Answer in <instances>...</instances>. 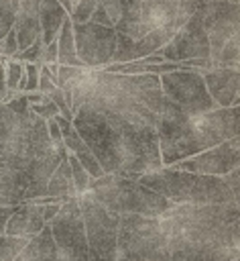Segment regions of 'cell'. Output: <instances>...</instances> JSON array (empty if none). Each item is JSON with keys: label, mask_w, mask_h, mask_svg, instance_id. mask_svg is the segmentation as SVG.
I'll return each mask as SVG.
<instances>
[{"label": "cell", "mask_w": 240, "mask_h": 261, "mask_svg": "<svg viewBox=\"0 0 240 261\" xmlns=\"http://www.w3.org/2000/svg\"><path fill=\"white\" fill-rule=\"evenodd\" d=\"M104 175L138 179L163 167L157 124L100 104L85 102L71 120Z\"/></svg>", "instance_id": "1"}, {"label": "cell", "mask_w": 240, "mask_h": 261, "mask_svg": "<svg viewBox=\"0 0 240 261\" xmlns=\"http://www.w3.org/2000/svg\"><path fill=\"white\" fill-rule=\"evenodd\" d=\"M167 249L183 261H238V202L171 206L159 216Z\"/></svg>", "instance_id": "2"}, {"label": "cell", "mask_w": 240, "mask_h": 261, "mask_svg": "<svg viewBox=\"0 0 240 261\" xmlns=\"http://www.w3.org/2000/svg\"><path fill=\"white\" fill-rule=\"evenodd\" d=\"M240 108H216L197 116H187L165 100L157 122V139L163 167L203 153L228 139L238 137Z\"/></svg>", "instance_id": "3"}, {"label": "cell", "mask_w": 240, "mask_h": 261, "mask_svg": "<svg viewBox=\"0 0 240 261\" xmlns=\"http://www.w3.org/2000/svg\"><path fill=\"white\" fill-rule=\"evenodd\" d=\"M65 157L67 151L51 143L47 122L31 110L18 116V124L10 139L0 143V163L26 181V202L45 196L51 173Z\"/></svg>", "instance_id": "4"}, {"label": "cell", "mask_w": 240, "mask_h": 261, "mask_svg": "<svg viewBox=\"0 0 240 261\" xmlns=\"http://www.w3.org/2000/svg\"><path fill=\"white\" fill-rule=\"evenodd\" d=\"M138 181L163 196L173 206L189 204V206H207V204H228L240 202L222 177L214 175H197L189 171H177L171 167H161L157 171L144 173Z\"/></svg>", "instance_id": "5"}, {"label": "cell", "mask_w": 240, "mask_h": 261, "mask_svg": "<svg viewBox=\"0 0 240 261\" xmlns=\"http://www.w3.org/2000/svg\"><path fill=\"white\" fill-rule=\"evenodd\" d=\"M89 194L100 206L118 216L136 214L159 218L173 206L163 196L144 188L138 179H128L120 175H102L98 179H92Z\"/></svg>", "instance_id": "6"}, {"label": "cell", "mask_w": 240, "mask_h": 261, "mask_svg": "<svg viewBox=\"0 0 240 261\" xmlns=\"http://www.w3.org/2000/svg\"><path fill=\"white\" fill-rule=\"evenodd\" d=\"M79 212L83 218L87 261H116L118 257V214L100 206L89 192L77 196Z\"/></svg>", "instance_id": "7"}, {"label": "cell", "mask_w": 240, "mask_h": 261, "mask_svg": "<svg viewBox=\"0 0 240 261\" xmlns=\"http://www.w3.org/2000/svg\"><path fill=\"white\" fill-rule=\"evenodd\" d=\"M177 29H181L179 0H136L134 8L114 24V31L128 39H142L157 31H169L175 35Z\"/></svg>", "instance_id": "8"}, {"label": "cell", "mask_w": 240, "mask_h": 261, "mask_svg": "<svg viewBox=\"0 0 240 261\" xmlns=\"http://www.w3.org/2000/svg\"><path fill=\"white\" fill-rule=\"evenodd\" d=\"M161 92L167 102L175 104L187 116H197L216 110V102L209 98L203 77L195 69H177L159 75Z\"/></svg>", "instance_id": "9"}, {"label": "cell", "mask_w": 240, "mask_h": 261, "mask_svg": "<svg viewBox=\"0 0 240 261\" xmlns=\"http://www.w3.org/2000/svg\"><path fill=\"white\" fill-rule=\"evenodd\" d=\"M57 261H87V241L77 198L61 204L57 216L49 222Z\"/></svg>", "instance_id": "10"}, {"label": "cell", "mask_w": 240, "mask_h": 261, "mask_svg": "<svg viewBox=\"0 0 240 261\" xmlns=\"http://www.w3.org/2000/svg\"><path fill=\"white\" fill-rule=\"evenodd\" d=\"M165 61L171 63H183L189 69L201 71L205 67H212L209 61V43L207 35L203 31L201 18L193 14L177 33L169 39V43L159 51Z\"/></svg>", "instance_id": "11"}, {"label": "cell", "mask_w": 240, "mask_h": 261, "mask_svg": "<svg viewBox=\"0 0 240 261\" xmlns=\"http://www.w3.org/2000/svg\"><path fill=\"white\" fill-rule=\"evenodd\" d=\"M209 43L212 67L222 49L240 33V0H216L197 12Z\"/></svg>", "instance_id": "12"}, {"label": "cell", "mask_w": 240, "mask_h": 261, "mask_svg": "<svg viewBox=\"0 0 240 261\" xmlns=\"http://www.w3.org/2000/svg\"><path fill=\"white\" fill-rule=\"evenodd\" d=\"M73 43L77 59L87 69H104L112 63L116 51V31L114 27H102L94 22L73 24Z\"/></svg>", "instance_id": "13"}, {"label": "cell", "mask_w": 240, "mask_h": 261, "mask_svg": "<svg viewBox=\"0 0 240 261\" xmlns=\"http://www.w3.org/2000/svg\"><path fill=\"white\" fill-rule=\"evenodd\" d=\"M240 139H228L203 153H197L189 159H183L179 163L169 165L171 169L177 171H189L197 175H214V177H224L226 173L238 169L240 165Z\"/></svg>", "instance_id": "14"}, {"label": "cell", "mask_w": 240, "mask_h": 261, "mask_svg": "<svg viewBox=\"0 0 240 261\" xmlns=\"http://www.w3.org/2000/svg\"><path fill=\"white\" fill-rule=\"evenodd\" d=\"M205 84L209 98L218 108H234L238 106L240 92V71L230 67H205L199 71Z\"/></svg>", "instance_id": "15"}, {"label": "cell", "mask_w": 240, "mask_h": 261, "mask_svg": "<svg viewBox=\"0 0 240 261\" xmlns=\"http://www.w3.org/2000/svg\"><path fill=\"white\" fill-rule=\"evenodd\" d=\"M171 37L173 33L169 31L148 33L142 39H128L126 35L116 33V51L112 55V63H130V61L144 59L153 53H159L169 43Z\"/></svg>", "instance_id": "16"}, {"label": "cell", "mask_w": 240, "mask_h": 261, "mask_svg": "<svg viewBox=\"0 0 240 261\" xmlns=\"http://www.w3.org/2000/svg\"><path fill=\"white\" fill-rule=\"evenodd\" d=\"M45 226H47V222H45V210H43V206L41 204H33V202H22L20 206L14 208V212L6 220L4 237L33 239Z\"/></svg>", "instance_id": "17"}, {"label": "cell", "mask_w": 240, "mask_h": 261, "mask_svg": "<svg viewBox=\"0 0 240 261\" xmlns=\"http://www.w3.org/2000/svg\"><path fill=\"white\" fill-rule=\"evenodd\" d=\"M53 120L57 122V126H59V130H61V139H63L65 151H67L69 155H73V157L79 161V165L87 171V175H89L92 179L102 177V175H104L102 167L98 165L96 157L92 155V151L87 149V145L83 143V139L79 137V133L73 128V124H71L69 120H65L63 116H59V114H57Z\"/></svg>", "instance_id": "18"}, {"label": "cell", "mask_w": 240, "mask_h": 261, "mask_svg": "<svg viewBox=\"0 0 240 261\" xmlns=\"http://www.w3.org/2000/svg\"><path fill=\"white\" fill-rule=\"evenodd\" d=\"M67 10L57 0H41L39 4V27H41V41L47 47L49 43L57 41V35L67 18Z\"/></svg>", "instance_id": "19"}, {"label": "cell", "mask_w": 240, "mask_h": 261, "mask_svg": "<svg viewBox=\"0 0 240 261\" xmlns=\"http://www.w3.org/2000/svg\"><path fill=\"white\" fill-rule=\"evenodd\" d=\"M12 261H57L55 243H53L49 224L39 234H35L33 239H28V243L24 245V249Z\"/></svg>", "instance_id": "20"}, {"label": "cell", "mask_w": 240, "mask_h": 261, "mask_svg": "<svg viewBox=\"0 0 240 261\" xmlns=\"http://www.w3.org/2000/svg\"><path fill=\"white\" fill-rule=\"evenodd\" d=\"M57 63L59 65H69V67H83V63L77 59L75 53V43H73V29L69 16L63 20V27L57 35ZM87 69V67H85Z\"/></svg>", "instance_id": "21"}, {"label": "cell", "mask_w": 240, "mask_h": 261, "mask_svg": "<svg viewBox=\"0 0 240 261\" xmlns=\"http://www.w3.org/2000/svg\"><path fill=\"white\" fill-rule=\"evenodd\" d=\"M89 69L85 67H69V65H59V71H57V88L61 90H71L75 84H79L85 75H87Z\"/></svg>", "instance_id": "22"}, {"label": "cell", "mask_w": 240, "mask_h": 261, "mask_svg": "<svg viewBox=\"0 0 240 261\" xmlns=\"http://www.w3.org/2000/svg\"><path fill=\"white\" fill-rule=\"evenodd\" d=\"M98 4L106 10L112 24H116L120 18H124L136 4V0H98Z\"/></svg>", "instance_id": "23"}, {"label": "cell", "mask_w": 240, "mask_h": 261, "mask_svg": "<svg viewBox=\"0 0 240 261\" xmlns=\"http://www.w3.org/2000/svg\"><path fill=\"white\" fill-rule=\"evenodd\" d=\"M67 163L71 167V177H73V186H75V194L81 196L85 192H89V184H92V177L87 175V171L79 165V161L67 153Z\"/></svg>", "instance_id": "24"}, {"label": "cell", "mask_w": 240, "mask_h": 261, "mask_svg": "<svg viewBox=\"0 0 240 261\" xmlns=\"http://www.w3.org/2000/svg\"><path fill=\"white\" fill-rule=\"evenodd\" d=\"M18 12V0H0V39L14 27V18Z\"/></svg>", "instance_id": "25"}, {"label": "cell", "mask_w": 240, "mask_h": 261, "mask_svg": "<svg viewBox=\"0 0 240 261\" xmlns=\"http://www.w3.org/2000/svg\"><path fill=\"white\" fill-rule=\"evenodd\" d=\"M116 261H183V259L171 253L169 249H159V251L140 253V255H118Z\"/></svg>", "instance_id": "26"}, {"label": "cell", "mask_w": 240, "mask_h": 261, "mask_svg": "<svg viewBox=\"0 0 240 261\" xmlns=\"http://www.w3.org/2000/svg\"><path fill=\"white\" fill-rule=\"evenodd\" d=\"M24 75V63L8 59L4 65V82H6V92H18V82Z\"/></svg>", "instance_id": "27"}, {"label": "cell", "mask_w": 240, "mask_h": 261, "mask_svg": "<svg viewBox=\"0 0 240 261\" xmlns=\"http://www.w3.org/2000/svg\"><path fill=\"white\" fill-rule=\"evenodd\" d=\"M96 6H98V0H77V2L73 4L71 12H69V20H71L73 24H83V22H87V20L92 18Z\"/></svg>", "instance_id": "28"}, {"label": "cell", "mask_w": 240, "mask_h": 261, "mask_svg": "<svg viewBox=\"0 0 240 261\" xmlns=\"http://www.w3.org/2000/svg\"><path fill=\"white\" fill-rule=\"evenodd\" d=\"M16 124H18V116L4 102H0V143L10 139V135L14 133Z\"/></svg>", "instance_id": "29"}, {"label": "cell", "mask_w": 240, "mask_h": 261, "mask_svg": "<svg viewBox=\"0 0 240 261\" xmlns=\"http://www.w3.org/2000/svg\"><path fill=\"white\" fill-rule=\"evenodd\" d=\"M28 243V239H14V237H0V261H12Z\"/></svg>", "instance_id": "30"}, {"label": "cell", "mask_w": 240, "mask_h": 261, "mask_svg": "<svg viewBox=\"0 0 240 261\" xmlns=\"http://www.w3.org/2000/svg\"><path fill=\"white\" fill-rule=\"evenodd\" d=\"M216 0H179V24L183 27L193 14H197L201 8L212 4Z\"/></svg>", "instance_id": "31"}, {"label": "cell", "mask_w": 240, "mask_h": 261, "mask_svg": "<svg viewBox=\"0 0 240 261\" xmlns=\"http://www.w3.org/2000/svg\"><path fill=\"white\" fill-rule=\"evenodd\" d=\"M43 49H45V45H43V41H41V37L33 43V45H28L24 51H18V53H14V61H20V63H37L39 65V61H41V55H43Z\"/></svg>", "instance_id": "32"}, {"label": "cell", "mask_w": 240, "mask_h": 261, "mask_svg": "<svg viewBox=\"0 0 240 261\" xmlns=\"http://www.w3.org/2000/svg\"><path fill=\"white\" fill-rule=\"evenodd\" d=\"M57 88V82L51 77V73L47 71V67L43 65L41 71H39V82H37V92L43 94V96H49L53 90Z\"/></svg>", "instance_id": "33"}, {"label": "cell", "mask_w": 240, "mask_h": 261, "mask_svg": "<svg viewBox=\"0 0 240 261\" xmlns=\"http://www.w3.org/2000/svg\"><path fill=\"white\" fill-rule=\"evenodd\" d=\"M222 179L226 181V186L230 188V192L240 200V169H234V171L226 173Z\"/></svg>", "instance_id": "34"}, {"label": "cell", "mask_w": 240, "mask_h": 261, "mask_svg": "<svg viewBox=\"0 0 240 261\" xmlns=\"http://www.w3.org/2000/svg\"><path fill=\"white\" fill-rule=\"evenodd\" d=\"M49 63H57V43H49L45 49H43V55H41V61H39V67L43 65H49Z\"/></svg>", "instance_id": "35"}, {"label": "cell", "mask_w": 240, "mask_h": 261, "mask_svg": "<svg viewBox=\"0 0 240 261\" xmlns=\"http://www.w3.org/2000/svg\"><path fill=\"white\" fill-rule=\"evenodd\" d=\"M87 22H94V24H102V27H114V24H112V20H110V16L106 14V10H104L100 4L96 6V10H94V14H92V18H89Z\"/></svg>", "instance_id": "36"}, {"label": "cell", "mask_w": 240, "mask_h": 261, "mask_svg": "<svg viewBox=\"0 0 240 261\" xmlns=\"http://www.w3.org/2000/svg\"><path fill=\"white\" fill-rule=\"evenodd\" d=\"M16 206H0V237H4V226H6V220L10 218V214L14 212Z\"/></svg>", "instance_id": "37"}, {"label": "cell", "mask_w": 240, "mask_h": 261, "mask_svg": "<svg viewBox=\"0 0 240 261\" xmlns=\"http://www.w3.org/2000/svg\"><path fill=\"white\" fill-rule=\"evenodd\" d=\"M6 96V82H4V63H0V102Z\"/></svg>", "instance_id": "38"}, {"label": "cell", "mask_w": 240, "mask_h": 261, "mask_svg": "<svg viewBox=\"0 0 240 261\" xmlns=\"http://www.w3.org/2000/svg\"><path fill=\"white\" fill-rule=\"evenodd\" d=\"M57 2H59V4H61L65 10H67V14L71 12V2H69V0H57Z\"/></svg>", "instance_id": "39"}, {"label": "cell", "mask_w": 240, "mask_h": 261, "mask_svg": "<svg viewBox=\"0 0 240 261\" xmlns=\"http://www.w3.org/2000/svg\"><path fill=\"white\" fill-rule=\"evenodd\" d=\"M69 2H71V8H73V4H75V2H77V0H69Z\"/></svg>", "instance_id": "40"}]
</instances>
